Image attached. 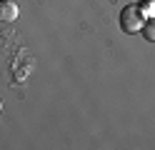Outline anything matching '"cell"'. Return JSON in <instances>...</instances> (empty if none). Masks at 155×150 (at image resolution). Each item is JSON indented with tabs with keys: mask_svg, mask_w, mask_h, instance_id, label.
I'll list each match as a JSON object with an SVG mask.
<instances>
[{
	"mask_svg": "<svg viewBox=\"0 0 155 150\" xmlns=\"http://www.w3.org/2000/svg\"><path fill=\"white\" fill-rule=\"evenodd\" d=\"M0 110H3V103H0Z\"/></svg>",
	"mask_w": 155,
	"mask_h": 150,
	"instance_id": "cell-4",
	"label": "cell"
},
{
	"mask_svg": "<svg viewBox=\"0 0 155 150\" xmlns=\"http://www.w3.org/2000/svg\"><path fill=\"white\" fill-rule=\"evenodd\" d=\"M118 23L125 33H138L145 25V10L140 5H125L118 15Z\"/></svg>",
	"mask_w": 155,
	"mask_h": 150,
	"instance_id": "cell-1",
	"label": "cell"
},
{
	"mask_svg": "<svg viewBox=\"0 0 155 150\" xmlns=\"http://www.w3.org/2000/svg\"><path fill=\"white\" fill-rule=\"evenodd\" d=\"M18 15H20V10H18L15 3H10V0H0V23H15Z\"/></svg>",
	"mask_w": 155,
	"mask_h": 150,
	"instance_id": "cell-2",
	"label": "cell"
},
{
	"mask_svg": "<svg viewBox=\"0 0 155 150\" xmlns=\"http://www.w3.org/2000/svg\"><path fill=\"white\" fill-rule=\"evenodd\" d=\"M140 33H143V38L148 40V43H155V20H145Z\"/></svg>",
	"mask_w": 155,
	"mask_h": 150,
	"instance_id": "cell-3",
	"label": "cell"
}]
</instances>
